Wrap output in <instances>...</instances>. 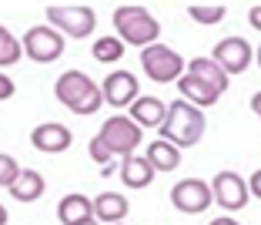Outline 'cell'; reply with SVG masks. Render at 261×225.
Wrapping results in <instances>:
<instances>
[{"mask_svg":"<svg viewBox=\"0 0 261 225\" xmlns=\"http://www.w3.org/2000/svg\"><path fill=\"white\" fill-rule=\"evenodd\" d=\"M57 101L74 115H97L104 98H100V84H94V78H87L84 71H64L54 84Z\"/></svg>","mask_w":261,"mask_h":225,"instance_id":"obj_1","label":"cell"},{"mask_svg":"<svg viewBox=\"0 0 261 225\" xmlns=\"http://www.w3.org/2000/svg\"><path fill=\"white\" fill-rule=\"evenodd\" d=\"M204 124H207L204 111L177 98L174 104H168V118L161 124V138L171 141L174 148H191L204 138Z\"/></svg>","mask_w":261,"mask_h":225,"instance_id":"obj_2","label":"cell"},{"mask_svg":"<svg viewBox=\"0 0 261 225\" xmlns=\"http://www.w3.org/2000/svg\"><path fill=\"white\" fill-rule=\"evenodd\" d=\"M114 31L121 44H134V47H151L161 37V24L158 17H151L147 7L138 4H121L114 10Z\"/></svg>","mask_w":261,"mask_h":225,"instance_id":"obj_3","label":"cell"},{"mask_svg":"<svg viewBox=\"0 0 261 225\" xmlns=\"http://www.w3.org/2000/svg\"><path fill=\"white\" fill-rule=\"evenodd\" d=\"M44 17L50 20V27L67 37H91L94 27H97V17L87 4H47L44 7Z\"/></svg>","mask_w":261,"mask_h":225,"instance_id":"obj_4","label":"cell"},{"mask_svg":"<svg viewBox=\"0 0 261 225\" xmlns=\"http://www.w3.org/2000/svg\"><path fill=\"white\" fill-rule=\"evenodd\" d=\"M94 138L100 141V148H104L108 155L127 158V155H134V148L141 145V128L130 121L127 115H114V118H108V121L100 124V131L94 134Z\"/></svg>","mask_w":261,"mask_h":225,"instance_id":"obj_5","label":"cell"},{"mask_svg":"<svg viewBox=\"0 0 261 225\" xmlns=\"http://www.w3.org/2000/svg\"><path fill=\"white\" fill-rule=\"evenodd\" d=\"M141 68L147 71V78L158 84H171L185 74V57L177 54L174 47L168 44H151L141 51Z\"/></svg>","mask_w":261,"mask_h":225,"instance_id":"obj_6","label":"cell"},{"mask_svg":"<svg viewBox=\"0 0 261 225\" xmlns=\"http://www.w3.org/2000/svg\"><path fill=\"white\" fill-rule=\"evenodd\" d=\"M20 47L27 51V57L31 61H37V64H54L57 57L64 54V34L61 31H54L50 24H37V27H31V31L23 34V40H20Z\"/></svg>","mask_w":261,"mask_h":225,"instance_id":"obj_7","label":"cell"},{"mask_svg":"<svg viewBox=\"0 0 261 225\" xmlns=\"http://www.w3.org/2000/svg\"><path fill=\"white\" fill-rule=\"evenodd\" d=\"M211 198H215L224 212H241L251 195H248V182L241 178L238 171L224 168V171H218L215 182H211Z\"/></svg>","mask_w":261,"mask_h":225,"instance_id":"obj_8","label":"cell"},{"mask_svg":"<svg viewBox=\"0 0 261 225\" xmlns=\"http://www.w3.org/2000/svg\"><path fill=\"white\" fill-rule=\"evenodd\" d=\"M211 61H215L218 68L231 78V74L248 71V64L254 61V51H251V44H248L245 37H224V40H218V44H215Z\"/></svg>","mask_w":261,"mask_h":225,"instance_id":"obj_9","label":"cell"},{"mask_svg":"<svg viewBox=\"0 0 261 225\" xmlns=\"http://www.w3.org/2000/svg\"><path fill=\"white\" fill-rule=\"evenodd\" d=\"M171 205L177 212H188V215H198L211 205V185L201 178H181L171 188Z\"/></svg>","mask_w":261,"mask_h":225,"instance_id":"obj_10","label":"cell"},{"mask_svg":"<svg viewBox=\"0 0 261 225\" xmlns=\"http://www.w3.org/2000/svg\"><path fill=\"white\" fill-rule=\"evenodd\" d=\"M100 98L108 104H114V108H130L134 98H141L138 78L130 71H111L108 78H104V84H100Z\"/></svg>","mask_w":261,"mask_h":225,"instance_id":"obj_11","label":"cell"},{"mask_svg":"<svg viewBox=\"0 0 261 225\" xmlns=\"http://www.w3.org/2000/svg\"><path fill=\"white\" fill-rule=\"evenodd\" d=\"M70 141H74V134H70V128L61 124V121L34 124V131H31V145L37 148V151H44V155H61V151L70 148Z\"/></svg>","mask_w":261,"mask_h":225,"instance_id":"obj_12","label":"cell"},{"mask_svg":"<svg viewBox=\"0 0 261 225\" xmlns=\"http://www.w3.org/2000/svg\"><path fill=\"white\" fill-rule=\"evenodd\" d=\"M185 74H188V78H194V81H201L204 87H211L215 94H224V91H228V84H231V78L218 68L215 61H211V57H191Z\"/></svg>","mask_w":261,"mask_h":225,"instance_id":"obj_13","label":"cell"},{"mask_svg":"<svg viewBox=\"0 0 261 225\" xmlns=\"http://www.w3.org/2000/svg\"><path fill=\"white\" fill-rule=\"evenodd\" d=\"M91 202H94V218H97L100 225H117V222H124L127 212H130L127 198H124L121 192H100Z\"/></svg>","mask_w":261,"mask_h":225,"instance_id":"obj_14","label":"cell"},{"mask_svg":"<svg viewBox=\"0 0 261 225\" xmlns=\"http://www.w3.org/2000/svg\"><path fill=\"white\" fill-rule=\"evenodd\" d=\"M164 118H168V104L161 98H134V104H130V121L138 124L141 131L144 128H161Z\"/></svg>","mask_w":261,"mask_h":225,"instance_id":"obj_15","label":"cell"},{"mask_svg":"<svg viewBox=\"0 0 261 225\" xmlns=\"http://www.w3.org/2000/svg\"><path fill=\"white\" fill-rule=\"evenodd\" d=\"M57 218H61V225H81L87 218H94V202L81 192H70L57 205Z\"/></svg>","mask_w":261,"mask_h":225,"instance_id":"obj_16","label":"cell"},{"mask_svg":"<svg viewBox=\"0 0 261 225\" xmlns=\"http://www.w3.org/2000/svg\"><path fill=\"white\" fill-rule=\"evenodd\" d=\"M44 188H47V182H44V175H40V171H34V168H20L17 182L7 188V192L14 195L17 202L31 205V202H37L40 195H44Z\"/></svg>","mask_w":261,"mask_h":225,"instance_id":"obj_17","label":"cell"},{"mask_svg":"<svg viewBox=\"0 0 261 225\" xmlns=\"http://www.w3.org/2000/svg\"><path fill=\"white\" fill-rule=\"evenodd\" d=\"M121 182L127 188H134V192H141V188H147L154 182V168L141 155H127L121 158Z\"/></svg>","mask_w":261,"mask_h":225,"instance_id":"obj_18","label":"cell"},{"mask_svg":"<svg viewBox=\"0 0 261 225\" xmlns=\"http://www.w3.org/2000/svg\"><path fill=\"white\" fill-rule=\"evenodd\" d=\"M144 162L154 168V175H158V171H174L177 165H181V148H174L171 141L158 138V141H151V145H147Z\"/></svg>","mask_w":261,"mask_h":225,"instance_id":"obj_19","label":"cell"},{"mask_svg":"<svg viewBox=\"0 0 261 225\" xmlns=\"http://www.w3.org/2000/svg\"><path fill=\"white\" fill-rule=\"evenodd\" d=\"M177 91H181V101L194 104V108H211V104H218V98H221V94H215L211 87H204L201 81L188 78V74L177 78Z\"/></svg>","mask_w":261,"mask_h":225,"instance_id":"obj_20","label":"cell"},{"mask_svg":"<svg viewBox=\"0 0 261 225\" xmlns=\"http://www.w3.org/2000/svg\"><path fill=\"white\" fill-rule=\"evenodd\" d=\"M91 54H94V61H100V64H117L124 57V44L117 37H97L94 47H91Z\"/></svg>","mask_w":261,"mask_h":225,"instance_id":"obj_21","label":"cell"},{"mask_svg":"<svg viewBox=\"0 0 261 225\" xmlns=\"http://www.w3.org/2000/svg\"><path fill=\"white\" fill-rule=\"evenodd\" d=\"M23 57V47L7 27H0V68H14L17 61Z\"/></svg>","mask_w":261,"mask_h":225,"instance_id":"obj_22","label":"cell"},{"mask_svg":"<svg viewBox=\"0 0 261 225\" xmlns=\"http://www.w3.org/2000/svg\"><path fill=\"white\" fill-rule=\"evenodd\" d=\"M228 7L224 4H188V17L198 24H221Z\"/></svg>","mask_w":261,"mask_h":225,"instance_id":"obj_23","label":"cell"},{"mask_svg":"<svg viewBox=\"0 0 261 225\" xmlns=\"http://www.w3.org/2000/svg\"><path fill=\"white\" fill-rule=\"evenodd\" d=\"M17 175H20V165H17L10 155L0 151V188H10L17 182Z\"/></svg>","mask_w":261,"mask_h":225,"instance_id":"obj_24","label":"cell"},{"mask_svg":"<svg viewBox=\"0 0 261 225\" xmlns=\"http://www.w3.org/2000/svg\"><path fill=\"white\" fill-rule=\"evenodd\" d=\"M14 81L7 78V74H4V71H0V101H10V98H14Z\"/></svg>","mask_w":261,"mask_h":225,"instance_id":"obj_25","label":"cell"},{"mask_svg":"<svg viewBox=\"0 0 261 225\" xmlns=\"http://www.w3.org/2000/svg\"><path fill=\"white\" fill-rule=\"evenodd\" d=\"M248 195H254V198H261V168L254 171L251 178H248Z\"/></svg>","mask_w":261,"mask_h":225,"instance_id":"obj_26","label":"cell"},{"mask_svg":"<svg viewBox=\"0 0 261 225\" xmlns=\"http://www.w3.org/2000/svg\"><path fill=\"white\" fill-rule=\"evenodd\" d=\"M248 20H251L254 31H261V4H254V7L248 10Z\"/></svg>","mask_w":261,"mask_h":225,"instance_id":"obj_27","label":"cell"},{"mask_svg":"<svg viewBox=\"0 0 261 225\" xmlns=\"http://www.w3.org/2000/svg\"><path fill=\"white\" fill-rule=\"evenodd\" d=\"M211 225H241V222H234L231 215H221V218H211Z\"/></svg>","mask_w":261,"mask_h":225,"instance_id":"obj_28","label":"cell"},{"mask_svg":"<svg viewBox=\"0 0 261 225\" xmlns=\"http://www.w3.org/2000/svg\"><path fill=\"white\" fill-rule=\"evenodd\" d=\"M251 111L261 118V91H258V94H251Z\"/></svg>","mask_w":261,"mask_h":225,"instance_id":"obj_29","label":"cell"},{"mask_svg":"<svg viewBox=\"0 0 261 225\" xmlns=\"http://www.w3.org/2000/svg\"><path fill=\"white\" fill-rule=\"evenodd\" d=\"M0 225H7V209L0 205Z\"/></svg>","mask_w":261,"mask_h":225,"instance_id":"obj_30","label":"cell"},{"mask_svg":"<svg viewBox=\"0 0 261 225\" xmlns=\"http://www.w3.org/2000/svg\"><path fill=\"white\" fill-rule=\"evenodd\" d=\"M81 225H100V222H97V218H87V222H81Z\"/></svg>","mask_w":261,"mask_h":225,"instance_id":"obj_31","label":"cell"},{"mask_svg":"<svg viewBox=\"0 0 261 225\" xmlns=\"http://www.w3.org/2000/svg\"><path fill=\"white\" fill-rule=\"evenodd\" d=\"M254 61H258V68H261V47H258V54H254Z\"/></svg>","mask_w":261,"mask_h":225,"instance_id":"obj_32","label":"cell"},{"mask_svg":"<svg viewBox=\"0 0 261 225\" xmlns=\"http://www.w3.org/2000/svg\"><path fill=\"white\" fill-rule=\"evenodd\" d=\"M117 225H124V222H117Z\"/></svg>","mask_w":261,"mask_h":225,"instance_id":"obj_33","label":"cell"}]
</instances>
